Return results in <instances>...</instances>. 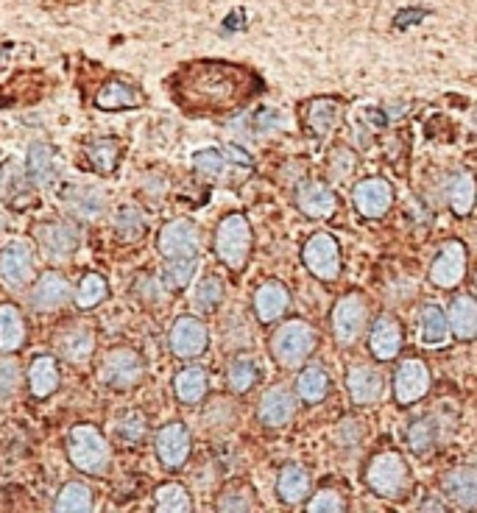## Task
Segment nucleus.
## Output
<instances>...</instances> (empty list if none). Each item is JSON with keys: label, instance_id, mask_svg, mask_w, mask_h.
Returning a JSON list of instances; mask_svg holds the SVG:
<instances>
[{"label": "nucleus", "instance_id": "nucleus-1", "mask_svg": "<svg viewBox=\"0 0 477 513\" xmlns=\"http://www.w3.org/2000/svg\"><path fill=\"white\" fill-rule=\"evenodd\" d=\"M263 90V81L249 67L201 59L179 67L171 76L173 104L187 115L215 118L232 115Z\"/></svg>", "mask_w": 477, "mask_h": 513}, {"label": "nucleus", "instance_id": "nucleus-2", "mask_svg": "<svg viewBox=\"0 0 477 513\" xmlns=\"http://www.w3.org/2000/svg\"><path fill=\"white\" fill-rule=\"evenodd\" d=\"M268 349H271V357L279 369H302L318 349V332L313 324H307L302 318H291V321H285L274 329Z\"/></svg>", "mask_w": 477, "mask_h": 513}, {"label": "nucleus", "instance_id": "nucleus-3", "mask_svg": "<svg viewBox=\"0 0 477 513\" xmlns=\"http://www.w3.org/2000/svg\"><path fill=\"white\" fill-rule=\"evenodd\" d=\"M363 483H366V488L374 491L377 497L397 502L402 500L413 486L411 466H408V461H405L399 452H394V449L377 452L369 461V466H366V472H363Z\"/></svg>", "mask_w": 477, "mask_h": 513}, {"label": "nucleus", "instance_id": "nucleus-4", "mask_svg": "<svg viewBox=\"0 0 477 513\" xmlns=\"http://www.w3.org/2000/svg\"><path fill=\"white\" fill-rule=\"evenodd\" d=\"M254 235L252 224L246 221V215L240 212H232L226 215L224 221L215 229V237H212V249H215V257L232 271V274H240L246 265H249V257H252Z\"/></svg>", "mask_w": 477, "mask_h": 513}, {"label": "nucleus", "instance_id": "nucleus-5", "mask_svg": "<svg viewBox=\"0 0 477 513\" xmlns=\"http://www.w3.org/2000/svg\"><path fill=\"white\" fill-rule=\"evenodd\" d=\"M67 458L81 474H104L112 461L106 435L93 424H76L67 435Z\"/></svg>", "mask_w": 477, "mask_h": 513}, {"label": "nucleus", "instance_id": "nucleus-6", "mask_svg": "<svg viewBox=\"0 0 477 513\" xmlns=\"http://www.w3.org/2000/svg\"><path fill=\"white\" fill-rule=\"evenodd\" d=\"M330 327H332V338L341 349H349L366 335L369 329V304L363 299V293L352 290L341 296L335 307H332L330 316Z\"/></svg>", "mask_w": 477, "mask_h": 513}, {"label": "nucleus", "instance_id": "nucleus-7", "mask_svg": "<svg viewBox=\"0 0 477 513\" xmlns=\"http://www.w3.org/2000/svg\"><path fill=\"white\" fill-rule=\"evenodd\" d=\"M143 374H146V363H143L140 352L129 349V346L109 349L101 357V366H98V377L112 391H129V388H134L137 382L143 380Z\"/></svg>", "mask_w": 477, "mask_h": 513}, {"label": "nucleus", "instance_id": "nucleus-8", "mask_svg": "<svg viewBox=\"0 0 477 513\" xmlns=\"http://www.w3.org/2000/svg\"><path fill=\"white\" fill-rule=\"evenodd\" d=\"M302 263L321 282H335L341 277V246L330 232H316L302 246Z\"/></svg>", "mask_w": 477, "mask_h": 513}, {"label": "nucleus", "instance_id": "nucleus-9", "mask_svg": "<svg viewBox=\"0 0 477 513\" xmlns=\"http://www.w3.org/2000/svg\"><path fill=\"white\" fill-rule=\"evenodd\" d=\"M157 251L162 260H182V257H199L201 232L196 221L190 218H173L159 229Z\"/></svg>", "mask_w": 477, "mask_h": 513}, {"label": "nucleus", "instance_id": "nucleus-10", "mask_svg": "<svg viewBox=\"0 0 477 513\" xmlns=\"http://www.w3.org/2000/svg\"><path fill=\"white\" fill-rule=\"evenodd\" d=\"M154 449H157L159 463L168 469V472H179L185 469L190 461V452H193V438L182 421H171L165 427H159L154 435Z\"/></svg>", "mask_w": 477, "mask_h": 513}, {"label": "nucleus", "instance_id": "nucleus-11", "mask_svg": "<svg viewBox=\"0 0 477 513\" xmlns=\"http://www.w3.org/2000/svg\"><path fill=\"white\" fill-rule=\"evenodd\" d=\"M34 274H37V265H34V254H31L28 243L12 240L0 249V279L6 288H28L34 282Z\"/></svg>", "mask_w": 477, "mask_h": 513}, {"label": "nucleus", "instance_id": "nucleus-12", "mask_svg": "<svg viewBox=\"0 0 477 513\" xmlns=\"http://www.w3.org/2000/svg\"><path fill=\"white\" fill-rule=\"evenodd\" d=\"M466 268H469V254L461 240H447L441 249H438L436 260L430 265V282L441 290L458 288L466 277Z\"/></svg>", "mask_w": 477, "mask_h": 513}, {"label": "nucleus", "instance_id": "nucleus-13", "mask_svg": "<svg viewBox=\"0 0 477 513\" xmlns=\"http://www.w3.org/2000/svg\"><path fill=\"white\" fill-rule=\"evenodd\" d=\"M430 391V369L419 357H408L399 363L394 374V399L399 408H411L416 402H422Z\"/></svg>", "mask_w": 477, "mask_h": 513}, {"label": "nucleus", "instance_id": "nucleus-14", "mask_svg": "<svg viewBox=\"0 0 477 513\" xmlns=\"http://www.w3.org/2000/svg\"><path fill=\"white\" fill-rule=\"evenodd\" d=\"M168 343L171 352L182 360H196L207 352L210 346V332L207 324L196 316H179L173 321L171 332H168Z\"/></svg>", "mask_w": 477, "mask_h": 513}, {"label": "nucleus", "instance_id": "nucleus-15", "mask_svg": "<svg viewBox=\"0 0 477 513\" xmlns=\"http://www.w3.org/2000/svg\"><path fill=\"white\" fill-rule=\"evenodd\" d=\"M56 352L73 366H84L95 352V329L90 321H67L53 338Z\"/></svg>", "mask_w": 477, "mask_h": 513}, {"label": "nucleus", "instance_id": "nucleus-16", "mask_svg": "<svg viewBox=\"0 0 477 513\" xmlns=\"http://www.w3.org/2000/svg\"><path fill=\"white\" fill-rule=\"evenodd\" d=\"M34 240L48 260H67L81 246V235L70 221H45L34 229Z\"/></svg>", "mask_w": 477, "mask_h": 513}, {"label": "nucleus", "instance_id": "nucleus-17", "mask_svg": "<svg viewBox=\"0 0 477 513\" xmlns=\"http://www.w3.org/2000/svg\"><path fill=\"white\" fill-rule=\"evenodd\" d=\"M352 204H355V210L363 218L380 221V218L388 215L391 204H394V187H391V182H385L383 176H369V179H363V182L355 185Z\"/></svg>", "mask_w": 477, "mask_h": 513}, {"label": "nucleus", "instance_id": "nucleus-18", "mask_svg": "<svg viewBox=\"0 0 477 513\" xmlns=\"http://www.w3.org/2000/svg\"><path fill=\"white\" fill-rule=\"evenodd\" d=\"M402 346H405V329L399 324V318L394 313H380L369 332V352L374 360L391 363L399 357Z\"/></svg>", "mask_w": 477, "mask_h": 513}, {"label": "nucleus", "instance_id": "nucleus-19", "mask_svg": "<svg viewBox=\"0 0 477 513\" xmlns=\"http://www.w3.org/2000/svg\"><path fill=\"white\" fill-rule=\"evenodd\" d=\"M296 210L310 221H327L338 210V196L327 182L310 179L296 187Z\"/></svg>", "mask_w": 477, "mask_h": 513}, {"label": "nucleus", "instance_id": "nucleus-20", "mask_svg": "<svg viewBox=\"0 0 477 513\" xmlns=\"http://www.w3.org/2000/svg\"><path fill=\"white\" fill-rule=\"evenodd\" d=\"M346 391H349L352 405H358V408L377 405L385 391L383 371L377 369V366H369V363L352 366L349 374H346Z\"/></svg>", "mask_w": 477, "mask_h": 513}, {"label": "nucleus", "instance_id": "nucleus-21", "mask_svg": "<svg viewBox=\"0 0 477 513\" xmlns=\"http://www.w3.org/2000/svg\"><path fill=\"white\" fill-rule=\"evenodd\" d=\"M296 416V396L291 394L288 385H274L260 396V405H257V419L268 430H282L288 427Z\"/></svg>", "mask_w": 477, "mask_h": 513}, {"label": "nucleus", "instance_id": "nucleus-22", "mask_svg": "<svg viewBox=\"0 0 477 513\" xmlns=\"http://www.w3.org/2000/svg\"><path fill=\"white\" fill-rule=\"evenodd\" d=\"M70 302V282L59 271H45L40 279H34L28 304L37 313H56L59 307Z\"/></svg>", "mask_w": 477, "mask_h": 513}, {"label": "nucleus", "instance_id": "nucleus-23", "mask_svg": "<svg viewBox=\"0 0 477 513\" xmlns=\"http://www.w3.org/2000/svg\"><path fill=\"white\" fill-rule=\"evenodd\" d=\"M341 115H344V104L338 98H313L302 106V123L313 140H327L335 132Z\"/></svg>", "mask_w": 477, "mask_h": 513}, {"label": "nucleus", "instance_id": "nucleus-24", "mask_svg": "<svg viewBox=\"0 0 477 513\" xmlns=\"http://www.w3.org/2000/svg\"><path fill=\"white\" fill-rule=\"evenodd\" d=\"M444 497L458 511H475L477 508V466H455L441 480Z\"/></svg>", "mask_w": 477, "mask_h": 513}, {"label": "nucleus", "instance_id": "nucleus-25", "mask_svg": "<svg viewBox=\"0 0 477 513\" xmlns=\"http://www.w3.org/2000/svg\"><path fill=\"white\" fill-rule=\"evenodd\" d=\"M254 316L260 324H274L279 318L291 310V293L288 288L277 282V279H268L260 288L254 290Z\"/></svg>", "mask_w": 477, "mask_h": 513}, {"label": "nucleus", "instance_id": "nucleus-26", "mask_svg": "<svg viewBox=\"0 0 477 513\" xmlns=\"http://www.w3.org/2000/svg\"><path fill=\"white\" fill-rule=\"evenodd\" d=\"M93 104L98 109H104V112H126V109L143 106V93H140V87L132 84V81L106 79L101 84V90L95 93Z\"/></svg>", "mask_w": 477, "mask_h": 513}, {"label": "nucleus", "instance_id": "nucleus-27", "mask_svg": "<svg viewBox=\"0 0 477 513\" xmlns=\"http://www.w3.org/2000/svg\"><path fill=\"white\" fill-rule=\"evenodd\" d=\"M62 204H65V210L73 218H79V221H95L106 210V196L101 187L67 185L65 193H62Z\"/></svg>", "mask_w": 477, "mask_h": 513}, {"label": "nucleus", "instance_id": "nucleus-28", "mask_svg": "<svg viewBox=\"0 0 477 513\" xmlns=\"http://www.w3.org/2000/svg\"><path fill=\"white\" fill-rule=\"evenodd\" d=\"M313 494V474L307 472L302 463H288L282 466V472L277 477V497L282 505L296 508L307 502V497Z\"/></svg>", "mask_w": 477, "mask_h": 513}, {"label": "nucleus", "instance_id": "nucleus-29", "mask_svg": "<svg viewBox=\"0 0 477 513\" xmlns=\"http://www.w3.org/2000/svg\"><path fill=\"white\" fill-rule=\"evenodd\" d=\"M447 321H450V335L455 341H477V302L472 296H455L447 310Z\"/></svg>", "mask_w": 477, "mask_h": 513}, {"label": "nucleus", "instance_id": "nucleus-30", "mask_svg": "<svg viewBox=\"0 0 477 513\" xmlns=\"http://www.w3.org/2000/svg\"><path fill=\"white\" fill-rule=\"evenodd\" d=\"M330 374L321 363H305L299 377H296V396L305 402V405H321L327 396H330Z\"/></svg>", "mask_w": 477, "mask_h": 513}, {"label": "nucleus", "instance_id": "nucleus-31", "mask_svg": "<svg viewBox=\"0 0 477 513\" xmlns=\"http://www.w3.org/2000/svg\"><path fill=\"white\" fill-rule=\"evenodd\" d=\"M28 329L23 313L14 304H0V355H14L26 346Z\"/></svg>", "mask_w": 477, "mask_h": 513}, {"label": "nucleus", "instance_id": "nucleus-32", "mask_svg": "<svg viewBox=\"0 0 477 513\" xmlns=\"http://www.w3.org/2000/svg\"><path fill=\"white\" fill-rule=\"evenodd\" d=\"M210 391V374L201 366H187L173 377V394L182 405H199Z\"/></svg>", "mask_w": 477, "mask_h": 513}, {"label": "nucleus", "instance_id": "nucleus-33", "mask_svg": "<svg viewBox=\"0 0 477 513\" xmlns=\"http://www.w3.org/2000/svg\"><path fill=\"white\" fill-rule=\"evenodd\" d=\"M59 380L62 377H59L56 357L40 355L31 360V366H28V388H31V394L37 396V399H48V396L56 394Z\"/></svg>", "mask_w": 477, "mask_h": 513}, {"label": "nucleus", "instance_id": "nucleus-34", "mask_svg": "<svg viewBox=\"0 0 477 513\" xmlns=\"http://www.w3.org/2000/svg\"><path fill=\"white\" fill-rule=\"evenodd\" d=\"M59 173V165H56V151L51 145L45 143H34L28 148L26 157V176L34 182L37 187H48L56 179Z\"/></svg>", "mask_w": 477, "mask_h": 513}, {"label": "nucleus", "instance_id": "nucleus-35", "mask_svg": "<svg viewBox=\"0 0 477 513\" xmlns=\"http://www.w3.org/2000/svg\"><path fill=\"white\" fill-rule=\"evenodd\" d=\"M447 201H450L452 215L466 218L469 212L475 210L477 201V179L469 171H461L458 176H452L450 187H447Z\"/></svg>", "mask_w": 477, "mask_h": 513}, {"label": "nucleus", "instance_id": "nucleus-36", "mask_svg": "<svg viewBox=\"0 0 477 513\" xmlns=\"http://www.w3.org/2000/svg\"><path fill=\"white\" fill-rule=\"evenodd\" d=\"M146 229V215L137 210V207H132V204L120 207L115 212V218H112V232H115L118 243H140L146 237Z\"/></svg>", "mask_w": 477, "mask_h": 513}, {"label": "nucleus", "instance_id": "nucleus-37", "mask_svg": "<svg viewBox=\"0 0 477 513\" xmlns=\"http://www.w3.org/2000/svg\"><path fill=\"white\" fill-rule=\"evenodd\" d=\"M260 382V363L252 355H238L226 369V385L232 394H249Z\"/></svg>", "mask_w": 477, "mask_h": 513}, {"label": "nucleus", "instance_id": "nucleus-38", "mask_svg": "<svg viewBox=\"0 0 477 513\" xmlns=\"http://www.w3.org/2000/svg\"><path fill=\"white\" fill-rule=\"evenodd\" d=\"M438 433H441V427H438L436 416H419L408 424V435H405L408 449L413 455H430L438 444Z\"/></svg>", "mask_w": 477, "mask_h": 513}, {"label": "nucleus", "instance_id": "nucleus-39", "mask_svg": "<svg viewBox=\"0 0 477 513\" xmlns=\"http://www.w3.org/2000/svg\"><path fill=\"white\" fill-rule=\"evenodd\" d=\"M419 329H422V341L427 346H441V343L450 338V321L447 313L438 307V304L427 302L419 313Z\"/></svg>", "mask_w": 477, "mask_h": 513}, {"label": "nucleus", "instance_id": "nucleus-40", "mask_svg": "<svg viewBox=\"0 0 477 513\" xmlns=\"http://www.w3.org/2000/svg\"><path fill=\"white\" fill-rule=\"evenodd\" d=\"M120 157H123V143L115 137H98L87 145V159L95 173H112L118 168Z\"/></svg>", "mask_w": 477, "mask_h": 513}, {"label": "nucleus", "instance_id": "nucleus-41", "mask_svg": "<svg viewBox=\"0 0 477 513\" xmlns=\"http://www.w3.org/2000/svg\"><path fill=\"white\" fill-rule=\"evenodd\" d=\"M199 268V257H182V260H162V271L159 279L162 285L173 293H182L190 285V279L196 277Z\"/></svg>", "mask_w": 477, "mask_h": 513}, {"label": "nucleus", "instance_id": "nucleus-42", "mask_svg": "<svg viewBox=\"0 0 477 513\" xmlns=\"http://www.w3.org/2000/svg\"><path fill=\"white\" fill-rule=\"evenodd\" d=\"M106 296H109V285H106V279L101 277V274H95V271H87V274L79 279L76 293H73L79 310H95V307H101V304L106 302Z\"/></svg>", "mask_w": 477, "mask_h": 513}, {"label": "nucleus", "instance_id": "nucleus-43", "mask_svg": "<svg viewBox=\"0 0 477 513\" xmlns=\"http://www.w3.org/2000/svg\"><path fill=\"white\" fill-rule=\"evenodd\" d=\"M154 508L168 513H187L193 511V500L187 494L185 486L179 483H165L154 491Z\"/></svg>", "mask_w": 477, "mask_h": 513}, {"label": "nucleus", "instance_id": "nucleus-44", "mask_svg": "<svg viewBox=\"0 0 477 513\" xmlns=\"http://www.w3.org/2000/svg\"><path fill=\"white\" fill-rule=\"evenodd\" d=\"M93 488L84 483H67L53 502V511H93Z\"/></svg>", "mask_w": 477, "mask_h": 513}, {"label": "nucleus", "instance_id": "nucleus-45", "mask_svg": "<svg viewBox=\"0 0 477 513\" xmlns=\"http://www.w3.org/2000/svg\"><path fill=\"white\" fill-rule=\"evenodd\" d=\"M221 302H224V282L215 274H207L199 282V288H196L193 304H196L199 313H215L221 307Z\"/></svg>", "mask_w": 477, "mask_h": 513}, {"label": "nucleus", "instance_id": "nucleus-46", "mask_svg": "<svg viewBox=\"0 0 477 513\" xmlns=\"http://www.w3.org/2000/svg\"><path fill=\"white\" fill-rule=\"evenodd\" d=\"M193 168L204 179H218L229 168V154L221 148H204L199 154H193Z\"/></svg>", "mask_w": 477, "mask_h": 513}, {"label": "nucleus", "instance_id": "nucleus-47", "mask_svg": "<svg viewBox=\"0 0 477 513\" xmlns=\"http://www.w3.org/2000/svg\"><path fill=\"white\" fill-rule=\"evenodd\" d=\"M307 511L310 513H341L346 511V497L341 488L335 486H324L318 488L316 494L307 497Z\"/></svg>", "mask_w": 477, "mask_h": 513}, {"label": "nucleus", "instance_id": "nucleus-48", "mask_svg": "<svg viewBox=\"0 0 477 513\" xmlns=\"http://www.w3.org/2000/svg\"><path fill=\"white\" fill-rule=\"evenodd\" d=\"M148 433V421L140 410H129L123 413L115 424V435H118L123 444H140Z\"/></svg>", "mask_w": 477, "mask_h": 513}, {"label": "nucleus", "instance_id": "nucleus-49", "mask_svg": "<svg viewBox=\"0 0 477 513\" xmlns=\"http://www.w3.org/2000/svg\"><path fill=\"white\" fill-rule=\"evenodd\" d=\"M23 380V369L14 357H0V399H12Z\"/></svg>", "mask_w": 477, "mask_h": 513}, {"label": "nucleus", "instance_id": "nucleus-50", "mask_svg": "<svg viewBox=\"0 0 477 513\" xmlns=\"http://www.w3.org/2000/svg\"><path fill=\"white\" fill-rule=\"evenodd\" d=\"M254 494L249 488H226L218 497V511H254Z\"/></svg>", "mask_w": 477, "mask_h": 513}, {"label": "nucleus", "instance_id": "nucleus-51", "mask_svg": "<svg viewBox=\"0 0 477 513\" xmlns=\"http://www.w3.org/2000/svg\"><path fill=\"white\" fill-rule=\"evenodd\" d=\"M355 165H358L355 151H352V148H346V145H341V148H335V151H332L330 176L332 179H344V176H349V173L355 171Z\"/></svg>", "mask_w": 477, "mask_h": 513}, {"label": "nucleus", "instance_id": "nucleus-52", "mask_svg": "<svg viewBox=\"0 0 477 513\" xmlns=\"http://www.w3.org/2000/svg\"><path fill=\"white\" fill-rule=\"evenodd\" d=\"M335 441L346 449H355L363 441V424L358 419H344L335 430Z\"/></svg>", "mask_w": 477, "mask_h": 513}, {"label": "nucleus", "instance_id": "nucleus-53", "mask_svg": "<svg viewBox=\"0 0 477 513\" xmlns=\"http://www.w3.org/2000/svg\"><path fill=\"white\" fill-rule=\"evenodd\" d=\"M282 115H279L277 109H260L257 115H254V134H271L282 129Z\"/></svg>", "mask_w": 477, "mask_h": 513}, {"label": "nucleus", "instance_id": "nucleus-54", "mask_svg": "<svg viewBox=\"0 0 477 513\" xmlns=\"http://www.w3.org/2000/svg\"><path fill=\"white\" fill-rule=\"evenodd\" d=\"M246 26V14H243V9H235V12L229 14L224 20V26H221V31H238V28Z\"/></svg>", "mask_w": 477, "mask_h": 513}, {"label": "nucleus", "instance_id": "nucleus-55", "mask_svg": "<svg viewBox=\"0 0 477 513\" xmlns=\"http://www.w3.org/2000/svg\"><path fill=\"white\" fill-rule=\"evenodd\" d=\"M419 511H438V513H444V511H450V505H444V502L438 500V497H433V494H427L422 500V505H419Z\"/></svg>", "mask_w": 477, "mask_h": 513}, {"label": "nucleus", "instance_id": "nucleus-56", "mask_svg": "<svg viewBox=\"0 0 477 513\" xmlns=\"http://www.w3.org/2000/svg\"><path fill=\"white\" fill-rule=\"evenodd\" d=\"M6 67V48H0V70Z\"/></svg>", "mask_w": 477, "mask_h": 513}, {"label": "nucleus", "instance_id": "nucleus-57", "mask_svg": "<svg viewBox=\"0 0 477 513\" xmlns=\"http://www.w3.org/2000/svg\"><path fill=\"white\" fill-rule=\"evenodd\" d=\"M475 290H477V274H475Z\"/></svg>", "mask_w": 477, "mask_h": 513}]
</instances>
